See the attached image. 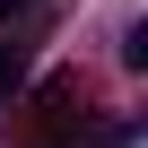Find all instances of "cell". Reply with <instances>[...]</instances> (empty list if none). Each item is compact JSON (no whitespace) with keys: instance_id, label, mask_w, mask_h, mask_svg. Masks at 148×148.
Here are the masks:
<instances>
[{"instance_id":"1","label":"cell","mask_w":148,"mask_h":148,"mask_svg":"<svg viewBox=\"0 0 148 148\" xmlns=\"http://www.w3.org/2000/svg\"><path fill=\"white\" fill-rule=\"evenodd\" d=\"M18 70H26V52H18V44H0V96L18 87Z\"/></svg>"},{"instance_id":"2","label":"cell","mask_w":148,"mask_h":148,"mask_svg":"<svg viewBox=\"0 0 148 148\" xmlns=\"http://www.w3.org/2000/svg\"><path fill=\"white\" fill-rule=\"evenodd\" d=\"M0 18H35V0H0Z\"/></svg>"}]
</instances>
